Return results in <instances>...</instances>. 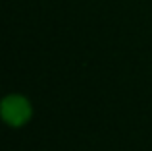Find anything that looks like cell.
<instances>
[{
	"label": "cell",
	"mask_w": 152,
	"mask_h": 151,
	"mask_svg": "<svg viewBox=\"0 0 152 151\" xmlns=\"http://www.w3.org/2000/svg\"><path fill=\"white\" fill-rule=\"evenodd\" d=\"M2 114H4V120H6L8 124L21 126L23 122L29 120L31 107L23 97H19V95H10V97H6L4 103H2Z\"/></svg>",
	"instance_id": "1"
}]
</instances>
